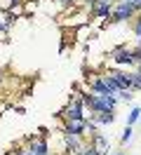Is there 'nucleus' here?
Here are the masks:
<instances>
[{
  "instance_id": "obj_10",
  "label": "nucleus",
  "mask_w": 141,
  "mask_h": 155,
  "mask_svg": "<svg viewBox=\"0 0 141 155\" xmlns=\"http://www.w3.org/2000/svg\"><path fill=\"white\" fill-rule=\"evenodd\" d=\"M139 115H141V110H139V108H134V110H132V113H129V117H127V125H134V122H136V120H139Z\"/></svg>"
},
{
  "instance_id": "obj_9",
  "label": "nucleus",
  "mask_w": 141,
  "mask_h": 155,
  "mask_svg": "<svg viewBox=\"0 0 141 155\" xmlns=\"http://www.w3.org/2000/svg\"><path fill=\"white\" fill-rule=\"evenodd\" d=\"M75 155H103L96 146H82L80 150H75Z\"/></svg>"
},
{
  "instance_id": "obj_14",
  "label": "nucleus",
  "mask_w": 141,
  "mask_h": 155,
  "mask_svg": "<svg viewBox=\"0 0 141 155\" xmlns=\"http://www.w3.org/2000/svg\"><path fill=\"white\" fill-rule=\"evenodd\" d=\"M0 75H2V71H0Z\"/></svg>"
},
{
  "instance_id": "obj_12",
  "label": "nucleus",
  "mask_w": 141,
  "mask_h": 155,
  "mask_svg": "<svg viewBox=\"0 0 141 155\" xmlns=\"http://www.w3.org/2000/svg\"><path fill=\"white\" fill-rule=\"evenodd\" d=\"M134 33H136V35L141 38V14L136 17V21H134Z\"/></svg>"
},
{
  "instance_id": "obj_15",
  "label": "nucleus",
  "mask_w": 141,
  "mask_h": 155,
  "mask_svg": "<svg viewBox=\"0 0 141 155\" xmlns=\"http://www.w3.org/2000/svg\"><path fill=\"white\" fill-rule=\"evenodd\" d=\"M139 120H141V115H139Z\"/></svg>"
},
{
  "instance_id": "obj_13",
  "label": "nucleus",
  "mask_w": 141,
  "mask_h": 155,
  "mask_svg": "<svg viewBox=\"0 0 141 155\" xmlns=\"http://www.w3.org/2000/svg\"><path fill=\"white\" fill-rule=\"evenodd\" d=\"M113 155H120V153H113Z\"/></svg>"
},
{
  "instance_id": "obj_11",
  "label": "nucleus",
  "mask_w": 141,
  "mask_h": 155,
  "mask_svg": "<svg viewBox=\"0 0 141 155\" xmlns=\"http://www.w3.org/2000/svg\"><path fill=\"white\" fill-rule=\"evenodd\" d=\"M129 139H132V127L127 125V127H125V132H122V143H127Z\"/></svg>"
},
{
  "instance_id": "obj_7",
  "label": "nucleus",
  "mask_w": 141,
  "mask_h": 155,
  "mask_svg": "<svg viewBox=\"0 0 141 155\" xmlns=\"http://www.w3.org/2000/svg\"><path fill=\"white\" fill-rule=\"evenodd\" d=\"M113 120H115L113 113H96V117H94V122H96V125H111Z\"/></svg>"
},
{
  "instance_id": "obj_4",
  "label": "nucleus",
  "mask_w": 141,
  "mask_h": 155,
  "mask_svg": "<svg viewBox=\"0 0 141 155\" xmlns=\"http://www.w3.org/2000/svg\"><path fill=\"white\" fill-rule=\"evenodd\" d=\"M108 75L113 78V82L118 85L120 89H125V92H132L134 89V78L129 75V73H120V71H108Z\"/></svg>"
},
{
  "instance_id": "obj_1",
  "label": "nucleus",
  "mask_w": 141,
  "mask_h": 155,
  "mask_svg": "<svg viewBox=\"0 0 141 155\" xmlns=\"http://www.w3.org/2000/svg\"><path fill=\"white\" fill-rule=\"evenodd\" d=\"M82 104L89 106L94 113H113L115 97H101V94H82Z\"/></svg>"
},
{
  "instance_id": "obj_5",
  "label": "nucleus",
  "mask_w": 141,
  "mask_h": 155,
  "mask_svg": "<svg viewBox=\"0 0 141 155\" xmlns=\"http://www.w3.org/2000/svg\"><path fill=\"white\" fill-rule=\"evenodd\" d=\"M113 61L118 64V66H132L134 64V52L127 47H120L115 49V54H113Z\"/></svg>"
},
{
  "instance_id": "obj_3",
  "label": "nucleus",
  "mask_w": 141,
  "mask_h": 155,
  "mask_svg": "<svg viewBox=\"0 0 141 155\" xmlns=\"http://www.w3.org/2000/svg\"><path fill=\"white\" fill-rule=\"evenodd\" d=\"M61 115L68 120V122H75V120H85V104H82V97H73L71 104L64 108Z\"/></svg>"
},
{
  "instance_id": "obj_6",
  "label": "nucleus",
  "mask_w": 141,
  "mask_h": 155,
  "mask_svg": "<svg viewBox=\"0 0 141 155\" xmlns=\"http://www.w3.org/2000/svg\"><path fill=\"white\" fill-rule=\"evenodd\" d=\"M113 12V5L106 2V0H94V14L96 17H111Z\"/></svg>"
},
{
  "instance_id": "obj_8",
  "label": "nucleus",
  "mask_w": 141,
  "mask_h": 155,
  "mask_svg": "<svg viewBox=\"0 0 141 155\" xmlns=\"http://www.w3.org/2000/svg\"><path fill=\"white\" fill-rule=\"evenodd\" d=\"M92 136H94V146H96V148H99V150L106 155V150H108V141H106L101 134H92Z\"/></svg>"
},
{
  "instance_id": "obj_2",
  "label": "nucleus",
  "mask_w": 141,
  "mask_h": 155,
  "mask_svg": "<svg viewBox=\"0 0 141 155\" xmlns=\"http://www.w3.org/2000/svg\"><path fill=\"white\" fill-rule=\"evenodd\" d=\"M139 7H141L139 2H127V0H122V2H118V5L113 7L111 17H113V21H125V19H129V17H134Z\"/></svg>"
}]
</instances>
